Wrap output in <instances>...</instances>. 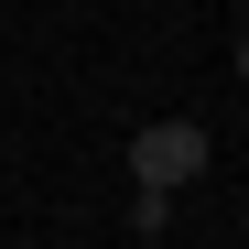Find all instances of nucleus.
I'll return each instance as SVG.
<instances>
[{"instance_id":"1","label":"nucleus","mask_w":249,"mask_h":249,"mask_svg":"<svg viewBox=\"0 0 249 249\" xmlns=\"http://www.w3.org/2000/svg\"><path fill=\"white\" fill-rule=\"evenodd\" d=\"M206 119H141L130 130V184H152V195H184L195 174H206Z\"/></svg>"},{"instance_id":"2","label":"nucleus","mask_w":249,"mask_h":249,"mask_svg":"<svg viewBox=\"0 0 249 249\" xmlns=\"http://www.w3.org/2000/svg\"><path fill=\"white\" fill-rule=\"evenodd\" d=\"M162 217H174V195H152V184H130V238H162Z\"/></svg>"},{"instance_id":"3","label":"nucleus","mask_w":249,"mask_h":249,"mask_svg":"<svg viewBox=\"0 0 249 249\" xmlns=\"http://www.w3.org/2000/svg\"><path fill=\"white\" fill-rule=\"evenodd\" d=\"M228 65H238V76H249V33H238V54H228Z\"/></svg>"}]
</instances>
